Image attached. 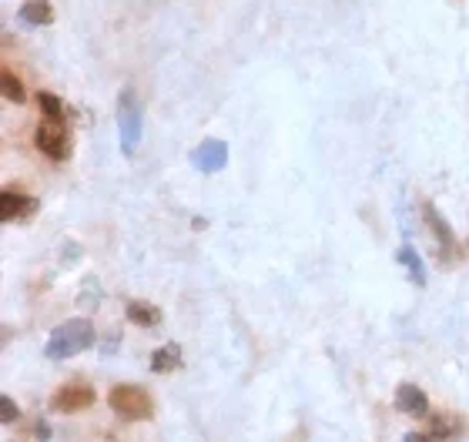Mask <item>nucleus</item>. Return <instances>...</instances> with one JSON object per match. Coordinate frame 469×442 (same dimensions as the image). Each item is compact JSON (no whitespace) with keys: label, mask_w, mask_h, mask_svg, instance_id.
<instances>
[{"label":"nucleus","mask_w":469,"mask_h":442,"mask_svg":"<svg viewBox=\"0 0 469 442\" xmlns=\"http://www.w3.org/2000/svg\"><path fill=\"white\" fill-rule=\"evenodd\" d=\"M97 342V332L87 318H68L61 322L51 339H47V359H70L78 352H87V348Z\"/></svg>","instance_id":"f257e3e1"},{"label":"nucleus","mask_w":469,"mask_h":442,"mask_svg":"<svg viewBox=\"0 0 469 442\" xmlns=\"http://www.w3.org/2000/svg\"><path fill=\"white\" fill-rule=\"evenodd\" d=\"M108 405L111 413L125 422H144L154 415V399L148 396V389L141 386H114L108 392Z\"/></svg>","instance_id":"f03ea898"},{"label":"nucleus","mask_w":469,"mask_h":442,"mask_svg":"<svg viewBox=\"0 0 469 442\" xmlns=\"http://www.w3.org/2000/svg\"><path fill=\"white\" fill-rule=\"evenodd\" d=\"M37 151L47 154L51 161H68L70 158V138H68V127L64 121H51V118H44L41 125H37Z\"/></svg>","instance_id":"7ed1b4c3"},{"label":"nucleus","mask_w":469,"mask_h":442,"mask_svg":"<svg viewBox=\"0 0 469 442\" xmlns=\"http://www.w3.org/2000/svg\"><path fill=\"white\" fill-rule=\"evenodd\" d=\"M97 402V392L87 382H64L51 396V409L61 415H70V413H87L91 405Z\"/></svg>","instance_id":"20e7f679"},{"label":"nucleus","mask_w":469,"mask_h":442,"mask_svg":"<svg viewBox=\"0 0 469 442\" xmlns=\"http://www.w3.org/2000/svg\"><path fill=\"white\" fill-rule=\"evenodd\" d=\"M37 198H30L28 192L21 188H4L0 192V221L11 225V221H28L37 215Z\"/></svg>","instance_id":"39448f33"},{"label":"nucleus","mask_w":469,"mask_h":442,"mask_svg":"<svg viewBox=\"0 0 469 442\" xmlns=\"http://www.w3.org/2000/svg\"><path fill=\"white\" fill-rule=\"evenodd\" d=\"M192 165L198 168V171H221V168L228 165V148H225V141L218 138H208L202 141L198 148L192 151Z\"/></svg>","instance_id":"423d86ee"},{"label":"nucleus","mask_w":469,"mask_h":442,"mask_svg":"<svg viewBox=\"0 0 469 442\" xmlns=\"http://www.w3.org/2000/svg\"><path fill=\"white\" fill-rule=\"evenodd\" d=\"M121 138H125V154H131L138 148V138H141V114L135 108V97L131 94H121Z\"/></svg>","instance_id":"0eeeda50"},{"label":"nucleus","mask_w":469,"mask_h":442,"mask_svg":"<svg viewBox=\"0 0 469 442\" xmlns=\"http://www.w3.org/2000/svg\"><path fill=\"white\" fill-rule=\"evenodd\" d=\"M423 218H426V225L432 228V235H436L440 255H442V258H449V255H453V245H456L453 228H449V225L442 221V215L436 211V205H432V201H423Z\"/></svg>","instance_id":"6e6552de"},{"label":"nucleus","mask_w":469,"mask_h":442,"mask_svg":"<svg viewBox=\"0 0 469 442\" xmlns=\"http://www.w3.org/2000/svg\"><path fill=\"white\" fill-rule=\"evenodd\" d=\"M396 405H399V413L416 415V419L429 415L426 392H423L419 386H413V382H402V386H396Z\"/></svg>","instance_id":"1a4fd4ad"},{"label":"nucleus","mask_w":469,"mask_h":442,"mask_svg":"<svg viewBox=\"0 0 469 442\" xmlns=\"http://www.w3.org/2000/svg\"><path fill=\"white\" fill-rule=\"evenodd\" d=\"M125 315L131 325H138V329H158L165 315H161V308H154L152 302H141V299H131L125 305Z\"/></svg>","instance_id":"9d476101"},{"label":"nucleus","mask_w":469,"mask_h":442,"mask_svg":"<svg viewBox=\"0 0 469 442\" xmlns=\"http://www.w3.org/2000/svg\"><path fill=\"white\" fill-rule=\"evenodd\" d=\"M21 20L30 24V28H44V24H51V20H54V7H51V0H28V4H21Z\"/></svg>","instance_id":"9b49d317"},{"label":"nucleus","mask_w":469,"mask_h":442,"mask_svg":"<svg viewBox=\"0 0 469 442\" xmlns=\"http://www.w3.org/2000/svg\"><path fill=\"white\" fill-rule=\"evenodd\" d=\"M175 369H181V346L178 342H168V346H161L152 356V372L168 375L175 372Z\"/></svg>","instance_id":"f8f14e48"},{"label":"nucleus","mask_w":469,"mask_h":442,"mask_svg":"<svg viewBox=\"0 0 469 442\" xmlns=\"http://www.w3.org/2000/svg\"><path fill=\"white\" fill-rule=\"evenodd\" d=\"M0 91H4V97L11 101V104H24L28 101V91H24V81L17 78L14 70H0Z\"/></svg>","instance_id":"ddd939ff"},{"label":"nucleus","mask_w":469,"mask_h":442,"mask_svg":"<svg viewBox=\"0 0 469 442\" xmlns=\"http://www.w3.org/2000/svg\"><path fill=\"white\" fill-rule=\"evenodd\" d=\"M396 262H402V265H406V268H409V275H413L416 285H426V275H423V262L416 258L413 245H402L399 255H396Z\"/></svg>","instance_id":"4468645a"},{"label":"nucleus","mask_w":469,"mask_h":442,"mask_svg":"<svg viewBox=\"0 0 469 442\" xmlns=\"http://www.w3.org/2000/svg\"><path fill=\"white\" fill-rule=\"evenodd\" d=\"M456 429H459V422L449 419V415H429V426H426L429 436H436V439H449V436H456Z\"/></svg>","instance_id":"2eb2a0df"},{"label":"nucleus","mask_w":469,"mask_h":442,"mask_svg":"<svg viewBox=\"0 0 469 442\" xmlns=\"http://www.w3.org/2000/svg\"><path fill=\"white\" fill-rule=\"evenodd\" d=\"M37 104H41L44 118H51V121H64V104H61V97L57 94L41 91V94H37Z\"/></svg>","instance_id":"dca6fc26"},{"label":"nucleus","mask_w":469,"mask_h":442,"mask_svg":"<svg viewBox=\"0 0 469 442\" xmlns=\"http://www.w3.org/2000/svg\"><path fill=\"white\" fill-rule=\"evenodd\" d=\"M17 419H21L17 402L11 399V396H0V422H4V426H11V422H17Z\"/></svg>","instance_id":"f3484780"},{"label":"nucleus","mask_w":469,"mask_h":442,"mask_svg":"<svg viewBox=\"0 0 469 442\" xmlns=\"http://www.w3.org/2000/svg\"><path fill=\"white\" fill-rule=\"evenodd\" d=\"M406 442H442V439L429 436V432H409V436H406Z\"/></svg>","instance_id":"a211bd4d"},{"label":"nucleus","mask_w":469,"mask_h":442,"mask_svg":"<svg viewBox=\"0 0 469 442\" xmlns=\"http://www.w3.org/2000/svg\"><path fill=\"white\" fill-rule=\"evenodd\" d=\"M34 429H37L34 436H37V439H41V442H47V439H51V426H44V422H37V426H34Z\"/></svg>","instance_id":"6ab92c4d"}]
</instances>
